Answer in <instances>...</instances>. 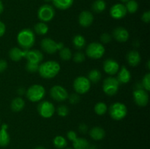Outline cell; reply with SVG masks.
<instances>
[{
	"mask_svg": "<svg viewBox=\"0 0 150 149\" xmlns=\"http://www.w3.org/2000/svg\"><path fill=\"white\" fill-rule=\"evenodd\" d=\"M60 65L55 61H47L41 63L39 66L38 72L40 75L45 79H51L59 74L60 71Z\"/></svg>",
	"mask_w": 150,
	"mask_h": 149,
	"instance_id": "obj_1",
	"label": "cell"
},
{
	"mask_svg": "<svg viewBox=\"0 0 150 149\" xmlns=\"http://www.w3.org/2000/svg\"><path fill=\"white\" fill-rule=\"evenodd\" d=\"M17 41L18 45L23 50H30V48L35 45V34L29 29H23L18 34Z\"/></svg>",
	"mask_w": 150,
	"mask_h": 149,
	"instance_id": "obj_2",
	"label": "cell"
},
{
	"mask_svg": "<svg viewBox=\"0 0 150 149\" xmlns=\"http://www.w3.org/2000/svg\"><path fill=\"white\" fill-rule=\"evenodd\" d=\"M45 95V89L42 85L35 84L26 91V96L29 101L37 102L42 100Z\"/></svg>",
	"mask_w": 150,
	"mask_h": 149,
	"instance_id": "obj_3",
	"label": "cell"
},
{
	"mask_svg": "<svg viewBox=\"0 0 150 149\" xmlns=\"http://www.w3.org/2000/svg\"><path fill=\"white\" fill-rule=\"evenodd\" d=\"M127 114V108L122 102L113 103L109 108V115L115 121H120L125 118Z\"/></svg>",
	"mask_w": 150,
	"mask_h": 149,
	"instance_id": "obj_4",
	"label": "cell"
},
{
	"mask_svg": "<svg viewBox=\"0 0 150 149\" xmlns=\"http://www.w3.org/2000/svg\"><path fill=\"white\" fill-rule=\"evenodd\" d=\"M86 56L90 58L99 59L105 54V48L103 44L100 42H92L86 47Z\"/></svg>",
	"mask_w": 150,
	"mask_h": 149,
	"instance_id": "obj_5",
	"label": "cell"
},
{
	"mask_svg": "<svg viewBox=\"0 0 150 149\" xmlns=\"http://www.w3.org/2000/svg\"><path fill=\"white\" fill-rule=\"evenodd\" d=\"M120 85L117 77H108L104 80L103 83V90L105 94L108 96H114L118 92Z\"/></svg>",
	"mask_w": 150,
	"mask_h": 149,
	"instance_id": "obj_6",
	"label": "cell"
},
{
	"mask_svg": "<svg viewBox=\"0 0 150 149\" xmlns=\"http://www.w3.org/2000/svg\"><path fill=\"white\" fill-rule=\"evenodd\" d=\"M91 88V82L84 76H79L75 79L73 82V89L79 94H84L87 93Z\"/></svg>",
	"mask_w": 150,
	"mask_h": 149,
	"instance_id": "obj_7",
	"label": "cell"
},
{
	"mask_svg": "<svg viewBox=\"0 0 150 149\" xmlns=\"http://www.w3.org/2000/svg\"><path fill=\"white\" fill-rule=\"evenodd\" d=\"M55 16V10L49 4H43L41 6L38 11V17L41 22H49Z\"/></svg>",
	"mask_w": 150,
	"mask_h": 149,
	"instance_id": "obj_8",
	"label": "cell"
},
{
	"mask_svg": "<svg viewBox=\"0 0 150 149\" xmlns=\"http://www.w3.org/2000/svg\"><path fill=\"white\" fill-rule=\"evenodd\" d=\"M38 113L44 118H49L54 115L55 112V107L49 101H42L38 106Z\"/></svg>",
	"mask_w": 150,
	"mask_h": 149,
	"instance_id": "obj_9",
	"label": "cell"
},
{
	"mask_svg": "<svg viewBox=\"0 0 150 149\" xmlns=\"http://www.w3.org/2000/svg\"><path fill=\"white\" fill-rule=\"evenodd\" d=\"M23 56L27 62L40 64L43 60V54L39 50H23Z\"/></svg>",
	"mask_w": 150,
	"mask_h": 149,
	"instance_id": "obj_10",
	"label": "cell"
},
{
	"mask_svg": "<svg viewBox=\"0 0 150 149\" xmlns=\"http://www.w3.org/2000/svg\"><path fill=\"white\" fill-rule=\"evenodd\" d=\"M50 96L57 102H64L68 99V92L63 86L59 85L54 86L50 90Z\"/></svg>",
	"mask_w": 150,
	"mask_h": 149,
	"instance_id": "obj_11",
	"label": "cell"
},
{
	"mask_svg": "<svg viewBox=\"0 0 150 149\" xmlns=\"http://www.w3.org/2000/svg\"><path fill=\"white\" fill-rule=\"evenodd\" d=\"M149 93L144 89H136L133 91L134 102L138 106L145 107L149 102Z\"/></svg>",
	"mask_w": 150,
	"mask_h": 149,
	"instance_id": "obj_12",
	"label": "cell"
},
{
	"mask_svg": "<svg viewBox=\"0 0 150 149\" xmlns=\"http://www.w3.org/2000/svg\"><path fill=\"white\" fill-rule=\"evenodd\" d=\"M41 48L44 52L48 54H54L58 51L57 49V42L51 38H44L40 42Z\"/></svg>",
	"mask_w": 150,
	"mask_h": 149,
	"instance_id": "obj_13",
	"label": "cell"
},
{
	"mask_svg": "<svg viewBox=\"0 0 150 149\" xmlns=\"http://www.w3.org/2000/svg\"><path fill=\"white\" fill-rule=\"evenodd\" d=\"M127 13V12L125 8V6L122 4H120V3L113 5L110 10L111 16L113 18L117 19V20L123 18L126 15Z\"/></svg>",
	"mask_w": 150,
	"mask_h": 149,
	"instance_id": "obj_14",
	"label": "cell"
},
{
	"mask_svg": "<svg viewBox=\"0 0 150 149\" xmlns=\"http://www.w3.org/2000/svg\"><path fill=\"white\" fill-rule=\"evenodd\" d=\"M103 70L105 72L109 75H114L118 72L120 70V64L115 60L108 58L104 61Z\"/></svg>",
	"mask_w": 150,
	"mask_h": 149,
	"instance_id": "obj_15",
	"label": "cell"
},
{
	"mask_svg": "<svg viewBox=\"0 0 150 149\" xmlns=\"http://www.w3.org/2000/svg\"><path fill=\"white\" fill-rule=\"evenodd\" d=\"M129 37H130V34H129L128 31L122 26L117 27L114 29L112 32V37L115 39L117 42H127L129 39Z\"/></svg>",
	"mask_w": 150,
	"mask_h": 149,
	"instance_id": "obj_16",
	"label": "cell"
},
{
	"mask_svg": "<svg viewBox=\"0 0 150 149\" xmlns=\"http://www.w3.org/2000/svg\"><path fill=\"white\" fill-rule=\"evenodd\" d=\"M94 20V16L91 12L84 10L80 13L79 16V23L82 27H89L92 24Z\"/></svg>",
	"mask_w": 150,
	"mask_h": 149,
	"instance_id": "obj_17",
	"label": "cell"
},
{
	"mask_svg": "<svg viewBox=\"0 0 150 149\" xmlns=\"http://www.w3.org/2000/svg\"><path fill=\"white\" fill-rule=\"evenodd\" d=\"M118 72L117 79L120 84H125L130 82V80H131V74L125 66H122Z\"/></svg>",
	"mask_w": 150,
	"mask_h": 149,
	"instance_id": "obj_18",
	"label": "cell"
},
{
	"mask_svg": "<svg viewBox=\"0 0 150 149\" xmlns=\"http://www.w3.org/2000/svg\"><path fill=\"white\" fill-rule=\"evenodd\" d=\"M7 124H4L1 125L0 129V146L1 147H5L8 145L10 141V137L7 132Z\"/></svg>",
	"mask_w": 150,
	"mask_h": 149,
	"instance_id": "obj_19",
	"label": "cell"
},
{
	"mask_svg": "<svg viewBox=\"0 0 150 149\" xmlns=\"http://www.w3.org/2000/svg\"><path fill=\"white\" fill-rule=\"evenodd\" d=\"M141 55L137 51H130L127 55V61L131 67H136L141 62Z\"/></svg>",
	"mask_w": 150,
	"mask_h": 149,
	"instance_id": "obj_20",
	"label": "cell"
},
{
	"mask_svg": "<svg viewBox=\"0 0 150 149\" xmlns=\"http://www.w3.org/2000/svg\"><path fill=\"white\" fill-rule=\"evenodd\" d=\"M89 136L94 140H101L105 137V131L103 128L100 127H95L89 131Z\"/></svg>",
	"mask_w": 150,
	"mask_h": 149,
	"instance_id": "obj_21",
	"label": "cell"
},
{
	"mask_svg": "<svg viewBox=\"0 0 150 149\" xmlns=\"http://www.w3.org/2000/svg\"><path fill=\"white\" fill-rule=\"evenodd\" d=\"M25 107V102L22 98L16 97L14 99H13L10 105V108L13 112H20L23 110V109Z\"/></svg>",
	"mask_w": 150,
	"mask_h": 149,
	"instance_id": "obj_22",
	"label": "cell"
},
{
	"mask_svg": "<svg viewBox=\"0 0 150 149\" xmlns=\"http://www.w3.org/2000/svg\"><path fill=\"white\" fill-rule=\"evenodd\" d=\"M74 0H52L54 5L59 10H64L70 8L73 4Z\"/></svg>",
	"mask_w": 150,
	"mask_h": 149,
	"instance_id": "obj_23",
	"label": "cell"
},
{
	"mask_svg": "<svg viewBox=\"0 0 150 149\" xmlns=\"http://www.w3.org/2000/svg\"><path fill=\"white\" fill-rule=\"evenodd\" d=\"M9 56L10 59L13 60V61H19L21 60V58H23V50L17 47L13 48L9 51Z\"/></svg>",
	"mask_w": 150,
	"mask_h": 149,
	"instance_id": "obj_24",
	"label": "cell"
},
{
	"mask_svg": "<svg viewBox=\"0 0 150 149\" xmlns=\"http://www.w3.org/2000/svg\"><path fill=\"white\" fill-rule=\"evenodd\" d=\"M89 143L87 140L83 137H77L73 142V149H87Z\"/></svg>",
	"mask_w": 150,
	"mask_h": 149,
	"instance_id": "obj_25",
	"label": "cell"
},
{
	"mask_svg": "<svg viewBox=\"0 0 150 149\" xmlns=\"http://www.w3.org/2000/svg\"><path fill=\"white\" fill-rule=\"evenodd\" d=\"M86 39L82 35L77 34L73 37V46L78 50H81L86 46Z\"/></svg>",
	"mask_w": 150,
	"mask_h": 149,
	"instance_id": "obj_26",
	"label": "cell"
},
{
	"mask_svg": "<svg viewBox=\"0 0 150 149\" xmlns=\"http://www.w3.org/2000/svg\"><path fill=\"white\" fill-rule=\"evenodd\" d=\"M106 8V3L104 0H95L92 4V9L95 13H100Z\"/></svg>",
	"mask_w": 150,
	"mask_h": 149,
	"instance_id": "obj_27",
	"label": "cell"
},
{
	"mask_svg": "<svg viewBox=\"0 0 150 149\" xmlns=\"http://www.w3.org/2000/svg\"><path fill=\"white\" fill-rule=\"evenodd\" d=\"M87 78L89 79V80L91 83H97L102 78V74H101V72L99 70L94 69V70H92L89 72V74H88Z\"/></svg>",
	"mask_w": 150,
	"mask_h": 149,
	"instance_id": "obj_28",
	"label": "cell"
},
{
	"mask_svg": "<svg viewBox=\"0 0 150 149\" xmlns=\"http://www.w3.org/2000/svg\"><path fill=\"white\" fill-rule=\"evenodd\" d=\"M34 30L35 33L39 35H45L48 32V26L44 22H39L34 26Z\"/></svg>",
	"mask_w": 150,
	"mask_h": 149,
	"instance_id": "obj_29",
	"label": "cell"
},
{
	"mask_svg": "<svg viewBox=\"0 0 150 149\" xmlns=\"http://www.w3.org/2000/svg\"><path fill=\"white\" fill-rule=\"evenodd\" d=\"M53 143H54V147L57 148V149H64L67 145V142L66 139L64 137L60 135L54 137V140H53Z\"/></svg>",
	"mask_w": 150,
	"mask_h": 149,
	"instance_id": "obj_30",
	"label": "cell"
},
{
	"mask_svg": "<svg viewBox=\"0 0 150 149\" xmlns=\"http://www.w3.org/2000/svg\"><path fill=\"white\" fill-rule=\"evenodd\" d=\"M95 112L98 115H103L107 112L108 110V107L105 102H100L95 105Z\"/></svg>",
	"mask_w": 150,
	"mask_h": 149,
	"instance_id": "obj_31",
	"label": "cell"
},
{
	"mask_svg": "<svg viewBox=\"0 0 150 149\" xmlns=\"http://www.w3.org/2000/svg\"><path fill=\"white\" fill-rule=\"evenodd\" d=\"M125 8L127 10V12L130 13H135L139 9V4L136 0H129L128 1L126 2Z\"/></svg>",
	"mask_w": 150,
	"mask_h": 149,
	"instance_id": "obj_32",
	"label": "cell"
},
{
	"mask_svg": "<svg viewBox=\"0 0 150 149\" xmlns=\"http://www.w3.org/2000/svg\"><path fill=\"white\" fill-rule=\"evenodd\" d=\"M59 56L61 59L64 60V61H68V60L71 59V58L73 57V54H72L70 48L64 47L59 51Z\"/></svg>",
	"mask_w": 150,
	"mask_h": 149,
	"instance_id": "obj_33",
	"label": "cell"
},
{
	"mask_svg": "<svg viewBox=\"0 0 150 149\" xmlns=\"http://www.w3.org/2000/svg\"><path fill=\"white\" fill-rule=\"evenodd\" d=\"M142 85L143 86V89L146 90V91H149L150 90V73H146L142 79Z\"/></svg>",
	"mask_w": 150,
	"mask_h": 149,
	"instance_id": "obj_34",
	"label": "cell"
},
{
	"mask_svg": "<svg viewBox=\"0 0 150 149\" xmlns=\"http://www.w3.org/2000/svg\"><path fill=\"white\" fill-rule=\"evenodd\" d=\"M57 114L61 117H66L69 113V108L66 105H61L57 108Z\"/></svg>",
	"mask_w": 150,
	"mask_h": 149,
	"instance_id": "obj_35",
	"label": "cell"
},
{
	"mask_svg": "<svg viewBox=\"0 0 150 149\" xmlns=\"http://www.w3.org/2000/svg\"><path fill=\"white\" fill-rule=\"evenodd\" d=\"M85 58H86V56H85L84 53L81 52V51L76 52V53L74 54V56H73V61L76 63H78V64L83 62V61H85Z\"/></svg>",
	"mask_w": 150,
	"mask_h": 149,
	"instance_id": "obj_36",
	"label": "cell"
},
{
	"mask_svg": "<svg viewBox=\"0 0 150 149\" xmlns=\"http://www.w3.org/2000/svg\"><path fill=\"white\" fill-rule=\"evenodd\" d=\"M40 64H32V63L27 62L26 64V70L29 72L34 73L38 72V69H39Z\"/></svg>",
	"mask_w": 150,
	"mask_h": 149,
	"instance_id": "obj_37",
	"label": "cell"
},
{
	"mask_svg": "<svg viewBox=\"0 0 150 149\" xmlns=\"http://www.w3.org/2000/svg\"><path fill=\"white\" fill-rule=\"evenodd\" d=\"M68 99H69V101H70V102L72 104V105H76V104L79 103L81 100L80 96H79V93H72L70 96H68Z\"/></svg>",
	"mask_w": 150,
	"mask_h": 149,
	"instance_id": "obj_38",
	"label": "cell"
},
{
	"mask_svg": "<svg viewBox=\"0 0 150 149\" xmlns=\"http://www.w3.org/2000/svg\"><path fill=\"white\" fill-rule=\"evenodd\" d=\"M112 39V36L111 34H109L108 33H105L102 34L100 36V41L104 44H107L108 42H110Z\"/></svg>",
	"mask_w": 150,
	"mask_h": 149,
	"instance_id": "obj_39",
	"label": "cell"
},
{
	"mask_svg": "<svg viewBox=\"0 0 150 149\" xmlns=\"http://www.w3.org/2000/svg\"><path fill=\"white\" fill-rule=\"evenodd\" d=\"M67 138H68L69 140H70V141L73 142L75 140H76V138H77L78 136H77V134H76V131H72V130H71V131H67Z\"/></svg>",
	"mask_w": 150,
	"mask_h": 149,
	"instance_id": "obj_40",
	"label": "cell"
},
{
	"mask_svg": "<svg viewBox=\"0 0 150 149\" xmlns=\"http://www.w3.org/2000/svg\"><path fill=\"white\" fill-rule=\"evenodd\" d=\"M142 21L146 23H149L150 21V11H146L143 13L142 16Z\"/></svg>",
	"mask_w": 150,
	"mask_h": 149,
	"instance_id": "obj_41",
	"label": "cell"
},
{
	"mask_svg": "<svg viewBox=\"0 0 150 149\" xmlns=\"http://www.w3.org/2000/svg\"><path fill=\"white\" fill-rule=\"evenodd\" d=\"M7 68V62L4 59H0V72L5 71Z\"/></svg>",
	"mask_w": 150,
	"mask_h": 149,
	"instance_id": "obj_42",
	"label": "cell"
},
{
	"mask_svg": "<svg viewBox=\"0 0 150 149\" xmlns=\"http://www.w3.org/2000/svg\"><path fill=\"white\" fill-rule=\"evenodd\" d=\"M79 131L81 134H86L88 131V127L85 124H81L79 127Z\"/></svg>",
	"mask_w": 150,
	"mask_h": 149,
	"instance_id": "obj_43",
	"label": "cell"
},
{
	"mask_svg": "<svg viewBox=\"0 0 150 149\" xmlns=\"http://www.w3.org/2000/svg\"><path fill=\"white\" fill-rule=\"evenodd\" d=\"M6 32V26L2 21L0 20V37L3 36L5 34Z\"/></svg>",
	"mask_w": 150,
	"mask_h": 149,
	"instance_id": "obj_44",
	"label": "cell"
},
{
	"mask_svg": "<svg viewBox=\"0 0 150 149\" xmlns=\"http://www.w3.org/2000/svg\"><path fill=\"white\" fill-rule=\"evenodd\" d=\"M18 93L20 95H23L24 94V93H26V91H25V89H23V88H20V89L18 90Z\"/></svg>",
	"mask_w": 150,
	"mask_h": 149,
	"instance_id": "obj_45",
	"label": "cell"
},
{
	"mask_svg": "<svg viewBox=\"0 0 150 149\" xmlns=\"http://www.w3.org/2000/svg\"><path fill=\"white\" fill-rule=\"evenodd\" d=\"M63 48H64V44L62 42H57V49H58V51H60Z\"/></svg>",
	"mask_w": 150,
	"mask_h": 149,
	"instance_id": "obj_46",
	"label": "cell"
},
{
	"mask_svg": "<svg viewBox=\"0 0 150 149\" xmlns=\"http://www.w3.org/2000/svg\"><path fill=\"white\" fill-rule=\"evenodd\" d=\"M4 10V5H3V3L1 1V0H0V14H1Z\"/></svg>",
	"mask_w": 150,
	"mask_h": 149,
	"instance_id": "obj_47",
	"label": "cell"
},
{
	"mask_svg": "<svg viewBox=\"0 0 150 149\" xmlns=\"http://www.w3.org/2000/svg\"><path fill=\"white\" fill-rule=\"evenodd\" d=\"M87 149H97V147L95 145H89Z\"/></svg>",
	"mask_w": 150,
	"mask_h": 149,
	"instance_id": "obj_48",
	"label": "cell"
},
{
	"mask_svg": "<svg viewBox=\"0 0 150 149\" xmlns=\"http://www.w3.org/2000/svg\"><path fill=\"white\" fill-rule=\"evenodd\" d=\"M35 149H46L45 147H42V146H37L36 148H35Z\"/></svg>",
	"mask_w": 150,
	"mask_h": 149,
	"instance_id": "obj_49",
	"label": "cell"
},
{
	"mask_svg": "<svg viewBox=\"0 0 150 149\" xmlns=\"http://www.w3.org/2000/svg\"><path fill=\"white\" fill-rule=\"evenodd\" d=\"M147 70H150V61H147Z\"/></svg>",
	"mask_w": 150,
	"mask_h": 149,
	"instance_id": "obj_50",
	"label": "cell"
},
{
	"mask_svg": "<svg viewBox=\"0 0 150 149\" xmlns=\"http://www.w3.org/2000/svg\"><path fill=\"white\" fill-rule=\"evenodd\" d=\"M121 1H122V2H127V1H128L129 0H120Z\"/></svg>",
	"mask_w": 150,
	"mask_h": 149,
	"instance_id": "obj_51",
	"label": "cell"
},
{
	"mask_svg": "<svg viewBox=\"0 0 150 149\" xmlns=\"http://www.w3.org/2000/svg\"><path fill=\"white\" fill-rule=\"evenodd\" d=\"M45 1H47V2H49V1H52V0H44Z\"/></svg>",
	"mask_w": 150,
	"mask_h": 149,
	"instance_id": "obj_52",
	"label": "cell"
},
{
	"mask_svg": "<svg viewBox=\"0 0 150 149\" xmlns=\"http://www.w3.org/2000/svg\"><path fill=\"white\" fill-rule=\"evenodd\" d=\"M65 149H73V148H65Z\"/></svg>",
	"mask_w": 150,
	"mask_h": 149,
	"instance_id": "obj_53",
	"label": "cell"
}]
</instances>
